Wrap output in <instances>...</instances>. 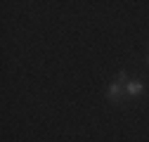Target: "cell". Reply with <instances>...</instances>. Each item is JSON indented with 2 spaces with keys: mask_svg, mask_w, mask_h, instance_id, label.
<instances>
[{
  "mask_svg": "<svg viewBox=\"0 0 149 142\" xmlns=\"http://www.w3.org/2000/svg\"><path fill=\"white\" fill-rule=\"evenodd\" d=\"M142 90H144V85L140 81H128V85H125V93L128 95H140Z\"/></svg>",
  "mask_w": 149,
  "mask_h": 142,
  "instance_id": "2",
  "label": "cell"
},
{
  "mask_svg": "<svg viewBox=\"0 0 149 142\" xmlns=\"http://www.w3.org/2000/svg\"><path fill=\"white\" fill-rule=\"evenodd\" d=\"M125 85H128V81H125V74H118V78L111 83V88H109V100H114V102H118L123 95H125Z\"/></svg>",
  "mask_w": 149,
  "mask_h": 142,
  "instance_id": "1",
  "label": "cell"
}]
</instances>
